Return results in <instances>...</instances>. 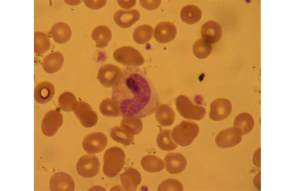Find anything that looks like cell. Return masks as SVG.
<instances>
[{
  "mask_svg": "<svg viewBox=\"0 0 294 191\" xmlns=\"http://www.w3.org/2000/svg\"><path fill=\"white\" fill-rule=\"evenodd\" d=\"M85 5L88 8L96 10L104 6L107 0H84Z\"/></svg>",
  "mask_w": 294,
  "mask_h": 191,
  "instance_id": "35",
  "label": "cell"
},
{
  "mask_svg": "<svg viewBox=\"0 0 294 191\" xmlns=\"http://www.w3.org/2000/svg\"><path fill=\"white\" fill-rule=\"evenodd\" d=\"M198 125L193 121L183 120L173 130V138L179 145L186 146L190 145L198 135Z\"/></svg>",
  "mask_w": 294,
  "mask_h": 191,
  "instance_id": "3",
  "label": "cell"
},
{
  "mask_svg": "<svg viewBox=\"0 0 294 191\" xmlns=\"http://www.w3.org/2000/svg\"><path fill=\"white\" fill-rule=\"evenodd\" d=\"M212 47L210 44L203 39H200L196 42L193 47V52L198 58L204 59L211 53Z\"/></svg>",
  "mask_w": 294,
  "mask_h": 191,
  "instance_id": "29",
  "label": "cell"
},
{
  "mask_svg": "<svg viewBox=\"0 0 294 191\" xmlns=\"http://www.w3.org/2000/svg\"><path fill=\"white\" fill-rule=\"evenodd\" d=\"M110 136L115 141L128 145L133 141L134 137L129 135L119 126L113 127L110 131Z\"/></svg>",
  "mask_w": 294,
  "mask_h": 191,
  "instance_id": "32",
  "label": "cell"
},
{
  "mask_svg": "<svg viewBox=\"0 0 294 191\" xmlns=\"http://www.w3.org/2000/svg\"><path fill=\"white\" fill-rule=\"evenodd\" d=\"M113 56L116 61L124 65L139 66L144 62L140 53L131 47L124 46L117 49L114 52Z\"/></svg>",
  "mask_w": 294,
  "mask_h": 191,
  "instance_id": "6",
  "label": "cell"
},
{
  "mask_svg": "<svg viewBox=\"0 0 294 191\" xmlns=\"http://www.w3.org/2000/svg\"><path fill=\"white\" fill-rule=\"evenodd\" d=\"M232 110L231 104L229 100L226 99H218L211 103L209 117L214 121H221L227 118Z\"/></svg>",
  "mask_w": 294,
  "mask_h": 191,
  "instance_id": "12",
  "label": "cell"
},
{
  "mask_svg": "<svg viewBox=\"0 0 294 191\" xmlns=\"http://www.w3.org/2000/svg\"><path fill=\"white\" fill-rule=\"evenodd\" d=\"M63 123V116L59 112L52 110L48 112L42 122L41 129L45 135L51 137L56 133Z\"/></svg>",
  "mask_w": 294,
  "mask_h": 191,
  "instance_id": "9",
  "label": "cell"
},
{
  "mask_svg": "<svg viewBox=\"0 0 294 191\" xmlns=\"http://www.w3.org/2000/svg\"><path fill=\"white\" fill-rule=\"evenodd\" d=\"M75 184L72 177L65 172H56L51 177L49 188L52 191L74 190Z\"/></svg>",
  "mask_w": 294,
  "mask_h": 191,
  "instance_id": "13",
  "label": "cell"
},
{
  "mask_svg": "<svg viewBox=\"0 0 294 191\" xmlns=\"http://www.w3.org/2000/svg\"><path fill=\"white\" fill-rule=\"evenodd\" d=\"M55 92V87L52 84L47 81L42 82L38 84L35 87L34 99L38 103H46L52 99Z\"/></svg>",
  "mask_w": 294,
  "mask_h": 191,
  "instance_id": "19",
  "label": "cell"
},
{
  "mask_svg": "<svg viewBox=\"0 0 294 191\" xmlns=\"http://www.w3.org/2000/svg\"><path fill=\"white\" fill-rule=\"evenodd\" d=\"M100 167L99 160L94 155L86 154L78 160L76 165L78 173L86 178L94 177L98 173Z\"/></svg>",
  "mask_w": 294,
  "mask_h": 191,
  "instance_id": "5",
  "label": "cell"
},
{
  "mask_svg": "<svg viewBox=\"0 0 294 191\" xmlns=\"http://www.w3.org/2000/svg\"><path fill=\"white\" fill-rule=\"evenodd\" d=\"M125 160V153L121 148L113 147L108 149L103 156L104 173L109 178L116 176L123 168Z\"/></svg>",
  "mask_w": 294,
  "mask_h": 191,
  "instance_id": "2",
  "label": "cell"
},
{
  "mask_svg": "<svg viewBox=\"0 0 294 191\" xmlns=\"http://www.w3.org/2000/svg\"><path fill=\"white\" fill-rule=\"evenodd\" d=\"M119 177L123 188L127 191L136 190L142 180V176L140 172L131 167L120 174Z\"/></svg>",
  "mask_w": 294,
  "mask_h": 191,
  "instance_id": "18",
  "label": "cell"
},
{
  "mask_svg": "<svg viewBox=\"0 0 294 191\" xmlns=\"http://www.w3.org/2000/svg\"><path fill=\"white\" fill-rule=\"evenodd\" d=\"M51 42L48 36L42 32L34 33V52L38 54L47 52L50 48Z\"/></svg>",
  "mask_w": 294,
  "mask_h": 191,
  "instance_id": "26",
  "label": "cell"
},
{
  "mask_svg": "<svg viewBox=\"0 0 294 191\" xmlns=\"http://www.w3.org/2000/svg\"><path fill=\"white\" fill-rule=\"evenodd\" d=\"M140 17V15L138 11L132 9L128 11L118 10L115 13L113 18L118 26L125 28L131 26L139 20Z\"/></svg>",
  "mask_w": 294,
  "mask_h": 191,
  "instance_id": "17",
  "label": "cell"
},
{
  "mask_svg": "<svg viewBox=\"0 0 294 191\" xmlns=\"http://www.w3.org/2000/svg\"><path fill=\"white\" fill-rule=\"evenodd\" d=\"M51 34L56 43L63 44L67 42L71 36V31L69 26L63 22L55 24L52 27Z\"/></svg>",
  "mask_w": 294,
  "mask_h": 191,
  "instance_id": "21",
  "label": "cell"
},
{
  "mask_svg": "<svg viewBox=\"0 0 294 191\" xmlns=\"http://www.w3.org/2000/svg\"><path fill=\"white\" fill-rule=\"evenodd\" d=\"M177 109L181 115L185 119L200 121L206 114V111L203 107L195 105L186 97L181 95L176 100Z\"/></svg>",
  "mask_w": 294,
  "mask_h": 191,
  "instance_id": "4",
  "label": "cell"
},
{
  "mask_svg": "<svg viewBox=\"0 0 294 191\" xmlns=\"http://www.w3.org/2000/svg\"><path fill=\"white\" fill-rule=\"evenodd\" d=\"M112 33L107 26L100 25L97 27L92 34V39L96 43V47L103 48L107 47L112 38Z\"/></svg>",
  "mask_w": 294,
  "mask_h": 191,
  "instance_id": "22",
  "label": "cell"
},
{
  "mask_svg": "<svg viewBox=\"0 0 294 191\" xmlns=\"http://www.w3.org/2000/svg\"><path fill=\"white\" fill-rule=\"evenodd\" d=\"M121 71L119 67L113 64H106L100 68L97 78L104 87H110L113 86L116 83Z\"/></svg>",
  "mask_w": 294,
  "mask_h": 191,
  "instance_id": "11",
  "label": "cell"
},
{
  "mask_svg": "<svg viewBox=\"0 0 294 191\" xmlns=\"http://www.w3.org/2000/svg\"><path fill=\"white\" fill-rule=\"evenodd\" d=\"M125 1L118 0L117 3L122 8L127 9L132 7L135 5L136 1H129V2Z\"/></svg>",
  "mask_w": 294,
  "mask_h": 191,
  "instance_id": "36",
  "label": "cell"
},
{
  "mask_svg": "<svg viewBox=\"0 0 294 191\" xmlns=\"http://www.w3.org/2000/svg\"><path fill=\"white\" fill-rule=\"evenodd\" d=\"M153 31V28L149 25H144L138 26L134 32L133 39L139 44H145L152 38Z\"/></svg>",
  "mask_w": 294,
  "mask_h": 191,
  "instance_id": "27",
  "label": "cell"
},
{
  "mask_svg": "<svg viewBox=\"0 0 294 191\" xmlns=\"http://www.w3.org/2000/svg\"><path fill=\"white\" fill-rule=\"evenodd\" d=\"M100 113L104 116L117 117L120 115L118 108L113 100L110 98L104 99L99 106Z\"/></svg>",
  "mask_w": 294,
  "mask_h": 191,
  "instance_id": "30",
  "label": "cell"
},
{
  "mask_svg": "<svg viewBox=\"0 0 294 191\" xmlns=\"http://www.w3.org/2000/svg\"><path fill=\"white\" fill-rule=\"evenodd\" d=\"M58 102L59 106L62 110L69 112L74 111L78 101L74 94L71 92H66L60 96Z\"/></svg>",
  "mask_w": 294,
  "mask_h": 191,
  "instance_id": "28",
  "label": "cell"
},
{
  "mask_svg": "<svg viewBox=\"0 0 294 191\" xmlns=\"http://www.w3.org/2000/svg\"><path fill=\"white\" fill-rule=\"evenodd\" d=\"M177 33L176 28L173 24L168 22H163L155 27L154 37L159 43H167L175 38Z\"/></svg>",
  "mask_w": 294,
  "mask_h": 191,
  "instance_id": "14",
  "label": "cell"
},
{
  "mask_svg": "<svg viewBox=\"0 0 294 191\" xmlns=\"http://www.w3.org/2000/svg\"><path fill=\"white\" fill-rule=\"evenodd\" d=\"M260 150H257L253 156V162L255 165L260 167Z\"/></svg>",
  "mask_w": 294,
  "mask_h": 191,
  "instance_id": "37",
  "label": "cell"
},
{
  "mask_svg": "<svg viewBox=\"0 0 294 191\" xmlns=\"http://www.w3.org/2000/svg\"><path fill=\"white\" fill-rule=\"evenodd\" d=\"M139 2L141 6L148 10H153L156 9L160 5L161 1L140 0Z\"/></svg>",
  "mask_w": 294,
  "mask_h": 191,
  "instance_id": "34",
  "label": "cell"
},
{
  "mask_svg": "<svg viewBox=\"0 0 294 191\" xmlns=\"http://www.w3.org/2000/svg\"><path fill=\"white\" fill-rule=\"evenodd\" d=\"M158 191H180L183 190L182 184L178 180L169 178L163 182L158 188Z\"/></svg>",
  "mask_w": 294,
  "mask_h": 191,
  "instance_id": "33",
  "label": "cell"
},
{
  "mask_svg": "<svg viewBox=\"0 0 294 191\" xmlns=\"http://www.w3.org/2000/svg\"><path fill=\"white\" fill-rule=\"evenodd\" d=\"M141 164L144 170L150 172H159L164 168L163 160L152 155H147L143 157L141 160Z\"/></svg>",
  "mask_w": 294,
  "mask_h": 191,
  "instance_id": "25",
  "label": "cell"
},
{
  "mask_svg": "<svg viewBox=\"0 0 294 191\" xmlns=\"http://www.w3.org/2000/svg\"><path fill=\"white\" fill-rule=\"evenodd\" d=\"M202 13L197 6L189 5L184 7L180 13L182 20L185 23L192 24L198 22L201 18Z\"/></svg>",
  "mask_w": 294,
  "mask_h": 191,
  "instance_id": "24",
  "label": "cell"
},
{
  "mask_svg": "<svg viewBox=\"0 0 294 191\" xmlns=\"http://www.w3.org/2000/svg\"><path fill=\"white\" fill-rule=\"evenodd\" d=\"M64 62V57L61 53L53 52L45 58L42 63V68L48 73H54L61 69Z\"/></svg>",
  "mask_w": 294,
  "mask_h": 191,
  "instance_id": "20",
  "label": "cell"
},
{
  "mask_svg": "<svg viewBox=\"0 0 294 191\" xmlns=\"http://www.w3.org/2000/svg\"><path fill=\"white\" fill-rule=\"evenodd\" d=\"M112 99L120 115L130 119H141L152 114L160 105L154 85L141 69L123 68L112 90Z\"/></svg>",
  "mask_w": 294,
  "mask_h": 191,
  "instance_id": "1",
  "label": "cell"
},
{
  "mask_svg": "<svg viewBox=\"0 0 294 191\" xmlns=\"http://www.w3.org/2000/svg\"><path fill=\"white\" fill-rule=\"evenodd\" d=\"M171 131L164 130L158 135L157 143L158 147L162 150L170 151L177 147V145L172 140L171 136Z\"/></svg>",
  "mask_w": 294,
  "mask_h": 191,
  "instance_id": "31",
  "label": "cell"
},
{
  "mask_svg": "<svg viewBox=\"0 0 294 191\" xmlns=\"http://www.w3.org/2000/svg\"><path fill=\"white\" fill-rule=\"evenodd\" d=\"M254 125V120L252 116L248 113H243L236 117L233 126L238 129L243 135L250 132Z\"/></svg>",
  "mask_w": 294,
  "mask_h": 191,
  "instance_id": "23",
  "label": "cell"
},
{
  "mask_svg": "<svg viewBox=\"0 0 294 191\" xmlns=\"http://www.w3.org/2000/svg\"><path fill=\"white\" fill-rule=\"evenodd\" d=\"M243 135L240 131L235 127L230 128L222 130L217 135L215 142L217 145L221 148L234 146L241 141Z\"/></svg>",
  "mask_w": 294,
  "mask_h": 191,
  "instance_id": "10",
  "label": "cell"
},
{
  "mask_svg": "<svg viewBox=\"0 0 294 191\" xmlns=\"http://www.w3.org/2000/svg\"><path fill=\"white\" fill-rule=\"evenodd\" d=\"M108 139L103 133L96 132L85 137L82 143L84 150L89 154H94L102 151L106 147Z\"/></svg>",
  "mask_w": 294,
  "mask_h": 191,
  "instance_id": "8",
  "label": "cell"
},
{
  "mask_svg": "<svg viewBox=\"0 0 294 191\" xmlns=\"http://www.w3.org/2000/svg\"><path fill=\"white\" fill-rule=\"evenodd\" d=\"M74 112L84 127H91L97 123L98 119L97 113L88 104L85 102L78 101Z\"/></svg>",
  "mask_w": 294,
  "mask_h": 191,
  "instance_id": "7",
  "label": "cell"
},
{
  "mask_svg": "<svg viewBox=\"0 0 294 191\" xmlns=\"http://www.w3.org/2000/svg\"><path fill=\"white\" fill-rule=\"evenodd\" d=\"M222 34L220 25L214 21H208L201 27V34L202 39L210 44L219 41L222 37Z\"/></svg>",
  "mask_w": 294,
  "mask_h": 191,
  "instance_id": "16",
  "label": "cell"
},
{
  "mask_svg": "<svg viewBox=\"0 0 294 191\" xmlns=\"http://www.w3.org/2000/svg\"><path fill=\"white\" fill-rule=\"evenodd\" d=\"M164 162L166 170L172 174L182 172L185 168L187 164L185 157L178 153H169L165 156Z\"/></svg>",
  "mask_w": 294,
  "mask_h": 191,
  "instance_id": "15",
  "label": "cell"
}]
</instances>
